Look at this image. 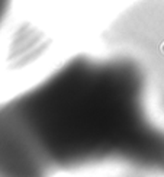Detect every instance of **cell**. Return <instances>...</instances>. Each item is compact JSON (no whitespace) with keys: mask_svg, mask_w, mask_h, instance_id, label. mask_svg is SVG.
<instances>
[{"mask_svg":"<svg viewBox=\"0 0 164 177\" xmlns=\"http://www.w3.org/2000/svg\"><path fill=\"white\" fill-rule=\"evenodd\" d=\"M147 90L144 67L128 54L68 60L0 105V147L15 177L147 163L157 137Z\"/></svg>","mask_w":164,"mask_h":177,"instance_id":"obj_1","label":"cell"},{"mask_svg":"<svg viewBox=\"0 0 164 177\" xmlns=\"http://www.w3.org/2000/svg\"><path fill=\"white\" fill-rule=\"evenodd\" d=\"M10 2H12V0H0V26H2L4 18H6V15H8V12H9Z\"/></svg>","mask_w":164,"mask_h":177,"instance_id":"obj_2","label":"cell"}]
</instances>
